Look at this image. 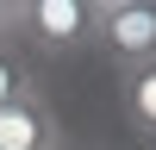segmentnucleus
<instances>
[{"label":"nucleus","instance_id":"obj_7","mask_svg":"<svg viewBox=\"0 0 156 150\" xmlns=\"http://www.w3.org/2000/svg\"><path fill=\"white\" fill-rule=\"evenodd\" d=\"M94 12H119V6H150V0H87Z\"/></svg>","mask_w":156,"mask_h":150},{"label":"nucleus","instance_id":"obj_5","mask_svg":"<svg viewBox=\"0 0 156 150\" xmlns=\"http://www.w3.org/2000/svg\"><path fill=\"white\" fill-rule=\"evenodd\" d=\"M37 88V75H31V62L19 56L12 44H0V106H12V100H25Z\"/></svg>","mask_w":156,"mask_h":150},{"label":"nucleus","instance_id":"obj_3","mask_svg":"<svg viewBox=\"0 0 156 150\" xmlns=\"http://www.w3.org/2000/svg\"><path fill=\"white\" fill-rule=\"evenodd\" d=\"M0 150H69L62 119L44 100V88H31V94L12 100V106H0Z\"/></svg>","mask_w":156,"mask_h":150},{"label":"nucleus","instance_id":"obj_9","mask_svg":"<svg viewBox=\"0 0 156 150\" xmlns=\"http://www.w3.org/2000/svg\"><path fill=\"white\" fill-rule=\"evenodd\" d=\"M69 150H81V144H69Z\"/></svg>","mask_w":156,"mask_h":150},{"label":"nucleus","instance_id":"obj_4","mask_svg":"<svg viewBox=\"0 0 156 150\" xmlns=\"http://www.w3.org/2000/svg\"><path fill=\"white\" fill-rule=\"evenodd\" d=\"M119 112H125V125H131V138L156 144V62L119 75Z\"/></svg>","mask_w":156,"mask_h":150},{"label":"nucleus","instance_id":"obj_1","mask_svg":"<svg viewBox=\"0 0 156 150\" xmlns=\"http://www.w3.org/2000/svg\"><path fill=\"white\" fill-rule=\"evenodd\" d=\"M94 50L112 62L119 75L156 62V0L150 6H119V12H100L94 25Z\"/></svg>","mask_w":156,"mask_h":150},{"label":"nucleus","instance_id":"obj_8","mask_svg":"<svg viewBox=\"0 0 156 150\" xmlns=\"http://www.w3.org/2000/svg\"><path fill=\"white\" fill-rule=\"evenodd\" d=\"M0 44H12V25H6V12H0Z\"/></svg>","mask_w":156,"mask_h":150},{"label":"nucleus","instance_id":"obj_2","mask_svg":"<svg viewBox=\"0 0 156 150\" xmlns=\"http://www.w3.org/2000/svg\"><path fill=\"white\" fill-rule=\"evenodd\" d=\"M94 25H100V12L87 0H37L25 38L44 56H81V50H94Z\"/></svg>","mask_w":156,"mask_h":150},{"label":"nucleus","instance_id":"obj_6","mask_svg":"<svg viewBox=\"0 0 156 150\" xmlns=\"http://www.w3.org/2000/svg\"><path fill=\"white\" fill-rule=\"evenodd\" d=\"M0 12H6V25H12V38L31 25V12H37V0H0Z\"/></svg>","mask_w":156,"mask_h":150}]
</instances>
